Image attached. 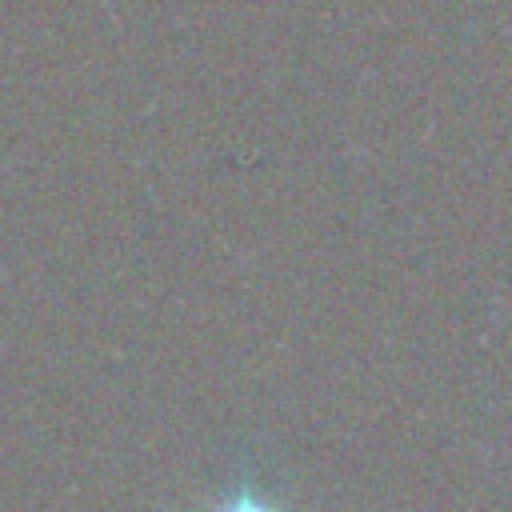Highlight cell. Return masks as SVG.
I'll list each match as a JSON object with an SVG mask.
<instances>
[{
    "mask_svg": "<svg viewBox=\"0 0 512 512\" xmlns=\"http://www.w3.org/2000/svg\"><path fill=\"white\" fill-rule=\"evenodd\" d=\"M220 512H268L264 504H228V508H220Z\"/></svg>",
    "mask_w": 512,
    "mask_h": 512,
    "instance_id": "cell-1",
    "label": "cell"
}]
</instances>
